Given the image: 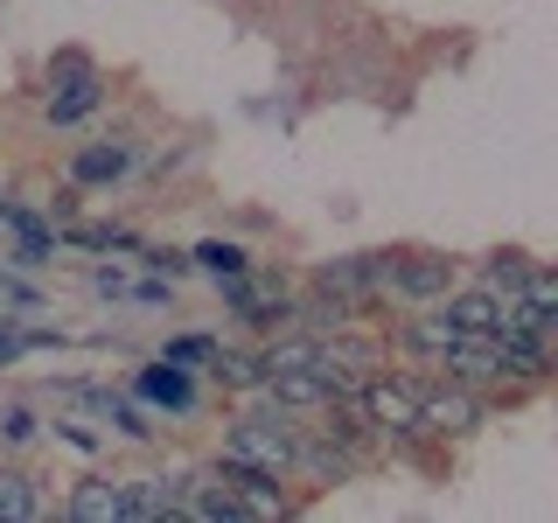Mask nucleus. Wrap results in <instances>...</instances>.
Wrapping results in <instances>:
<instances>
[{"instance_id": "1", "label": "nucleus", "mask_w": 558, "mask_h": 523, "mask_svg": "<svg viewBox=\"0 0 558 523\" xmlns=\"http://www.w3.org/2000/svg\"><path fill=\"white\" fill-rule=\"evenodd\" d=\"M293 440H301V433L287 426V412L279 418H238V426L223 433V453L279 482V475H293Z\"/></svg>"}, {"instance_id": "2", "label": "nucleus", "mask_w": 558, "mask_h": 523, "mask_svg": "<svg viewBox=\"0 0 558 523\" xmlns=\"http://www.w3.org/2000/svg\"><path fill=\"white\" fill-rule=\"evenodd\" d=\"M356 405L363 418L384 433V440H418L426 433V418H418V384L412 377H363V391H356Z\"/></svg>"}, {"instance_id": "3", "label": "nucleus", "mask_w": 558, "mask_h": 523, "mask_svg": "<svg viewBox=\"0 0 558 523\" xmlns=\"http://www.w3.org/2000/svg\"><path fill=\"white\" fill-rule=\"evenodd\" d=\"M105 105V77L98 63H84L77 49H63V57H49V119L57 126H77L84 112H98Z\"/></svg>"}, {"instance_id": "4", "label": "nucleus", "mask_w": 558, "mask_h": 523, "mask_svg": "<svg viewBox=\"0 0 558 523\" xmlns=\"http://www.w3.org/2000/svg\"><path fill=\"white\" fill-rule=\"evenodd\" d=\"M418 418H426V433H453V440H461V433H475L482 426V398H475V384H418Z\"/></svg>"}, {"instance_id": "5", "label": "nucleus", "mask_w": 558, "mask_h": 523, "mask_svg": "<svg viewBox=\"0 0 558 523\" xmlns=\"http://www.w3.org/2000/svg\"><path fill=\"white\" fill-rule=\"evenodd\" d=\"M384 287H391L398 301L426 307V301H440V293L453 287V258H447V252H398V258H391V279H384Z\"/></svg>"}, {"instance_id": "6", "label": "nucleus", "mask_w": 558, "mask_h": 523, "mask_svg": "<svg viewBox=\"0 0 558 523\" xmlns=\"http://www.w3.org/2000/svg\"><path fill=\"white\" fill-rule=\"evenodd\" d=\"M63 516L70 523H119V516H126V482H119V475H77V482H70Z\"/></svg>"}, {"instance_id": "7", "label": "nucleus", "mask_w": 558, "mask_h": 523, "mask_svg": "<svg viewBox=\"0 0 558 523\" xmlns=\"http://www.w3.org/2000/svg\"><path fill=\"white\" fill-rule=\"evenodd\" d=\"M440 370L453 377V384H502V342L496 336H461L440 356Z\"/></svg>"}, {"instance_id": "8", "label": "nucleus", "mask_w": 558, "mask_h": 523, "mask_svg": "<svg viewBox=\"0 0 558 523\" xmlns=\"http://www.w3.org/2000/svg\"><path fill=\"white\" fill-rule=\"evenodd\" d=\"M133 168V139H98V147H77L70 154V182L77 188H105Z\"/></svg>"}, {"instance_id": "9", "label": "nucleus", "mask_w": 558, "mask_h": 523, "mask_svg": "<svg viewBox=\"0 0 558 523\" xmlns=\"http://www.w3.org/2000/svg\"><path fill=\"white\" fill-rule=\"evenodd\" d=\"M440 307H447V321L461 328V336H496V328H502V301L488 287H461V293L447 287Z\"/></svg>"}, {"instance_id": "10", "label": "nucleus", "mask_w": 558, "mask_h": 523, "mask_svg": "<svg viewBox=\"0 0 558 523\" xmlns=\"http://www.w3.org/2000/svg\"><path fill=\"white\" fill-rule=\"evenodd\" d=\"M398 342H405V349H412V356H426V363H440V356H447V349H453V342H461V328H453V321H447V307H440V301H426V314H412V321H405V328H398Z\"/></svg>"}, {"instance_id": "11", "label": "nucleus", "mask_w": 558, "mask_h": 523, "mask_svg": "<svg viewBox=\"0 0 558 523\" xmlns=\"http://www.w3.org/2000/svg\"><path fill=\"white\" fill-rule=\"evenodd\" d=\"M266 398H272L279 412H322L336 391H328L322 370H272V377H266Z\"/></svg>"}, {"instance_id": "12", "label": "nucleus", "mask_w": 558, "mask_h": 523, "mask_svg": "<svg viewBox=\"0 0 558 523\" xmlns=\"http://www.w3.org/2000/svg\"><path fill=\"white\" fill-rule=\"evenodd\" d=\"M531 272H537V258H531V252H488V272H482V287L496 293V301H517V293L531 287Z\"/></svg>"}, {"instance_id": "13", "label": "nucleus", "mask_w": 558, "mask_h": 523, "mask_svg": "<svg viewBox=\"0 0 558 523\" xmlns=\"http://www.w3.org/2000/svg\"><path fill=\"white\" fill-rule=\"evenodd\" d=\"M140 391H147L154 398V405H174V412H182L189 405V398H196V384H189V370H182V363H147V370H140Z\"/></svg>"}, {"instance_id": "14", "label": "nucleus", "mask_w": 558, "mask_h": 523, "mask_svg": "<svg viewBox=\"0 0 558 523\" xmlns=\"http://www.w3.org/2000/svg\"><path fill=\"white\" fill-rule=\"evenodd\" d=\"M0 516H43V496H35V482H28V467H0Z\"/></svg>"}, {"instance_id": "15", "label": "nucleus", "mask_w": 558, "mask_h": 523, "mask_svg": "<svg viewBox=\"0 0 558 523\" xmlns=\"http://www.w3.org/2000/svg\"><path fill=\"white\" fill-rule=\"evenodd\" d=\"M196 266L217 272V279H238V272H244V252H238V244H223V238H203V244H196Z\"/></svg>"}, {"instance_id": "16", "label": "nucleus", "mask_w": 558, "mask_h": 523, "mask_svg": "<svg viewBox=\"0 0 558 523\" xmlns=\"http://www.w3.org/2000/svg\"><path fill=\"white\" fill-rule=\"evenodd\" d=\"M258 363H266V377L272 370H314V342H272Z\"/></svg>"}, {"instance_id": "17", "label": "nucleus", "mask_w": 558, "mask_h": 523, "mask_svg": "<svg viewBox=\"0 0 558 523\" xmlns=\"http://www.w3.org/2000/svg\"><path fill=\"white\" fill-rule=\"evenodd\" d=\"M217 356V342L209 336H182V342H168V363H209Z\"/></svg>"}, {"instance_id": "18", "label": "nucleus", "mask_w": 558, "mask_h": 523, "mask_svg": "<svg viewBox=\"0 0 558 523\" xmlns=\"http://www.w3.org/2000/svg\"><path fill=\"white\" fill-rule=\"evenodd\" d=\"M0 440H8V447L35 440V412H22V405H14V412H0Z\"/></svg>"}, {"instance_id": "19", "label": "nucleus", "mask_w": 558, "mask_h": 523, "mask_svg": "<svg viewBox=\"0 0 558 523\" xmlns=\"http://www.w3.org/2000/svg\"><path fill=\"white\" fill-rule=\"evenodd\" d=\"M147 266H154V272H182L189 258H182V252H147Z\"/></svg>"}, {"instance_id": "20", "label": "nucleus", "mask_w": 558, "mask_h": 523, "mask_svg": "<svg viewBox=\"0 0 558 523\" xmlns=\"http://www.w3.org/2000/svg\"><path fill=\"white\" fill-rule=\"evenodd\" d=\"M14 356H22V342H14V336H0V363H14Z\"/></svg>"}]
</instances>
